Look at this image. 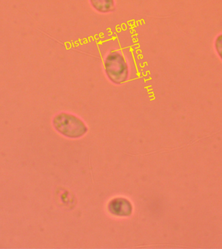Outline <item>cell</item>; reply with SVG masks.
I'll return each instance as SVG.
<instances>
[{"mask_svg": "<svg viewBox=\"0 0 222 249\" xmlns=\"http://www.w3.org/2000/svg\"><path fill=\"white\" fill-rule=\"evenodd\" d=\"M104 70L107 77L114 85L126 83L129 77V66L126 58L120 52H111L105 58Z\"/></svg>", "mask_w": 222, "mask_h": 249, "instance_id": "cell-1", "label": "cell"}, {"mask_svg": "<svg viewBox=\"0 0 222 249\" xmlns=\"http://www.w3.org/2000/svg\"><path fill=\"white\" fill-rule=\"evenodd\" d=\"M92 7L101 13H108L114 11V0H90Z\"/></svg>", "mask_w": 222, "mask_h": 249, "instance_id": "cell-4", "label": "cell"}, {"mask_svg": "<svg viewBox=\"0 0 222 249\" xmlns=\"http://www.w3.org/2000/svg\"><path fill=\"white\" fill-rule=\"evenodd\" d=\"M53 123L58 132L68 138L81 137L87 133L88 130L83 121L74 115L67 113L56 115Z\"/></svg>", "mask_w": 222, "mask_h": 249, "instance_id": "cell-2", "label": "cell"}, {"mask_svg": "<svg viewBox=\"0 0 222 249\" xmlns=\"http://www.w3.org/2000/svg\"><path fill=\"white\" fill-rule=\"evenodd\" d=\"M109 209L114 215L128 216L132 212V206L130 202L124 198H116L110 202Z\"/></svg>", "mask_w": 222, "mask_h": 249, "instance_id": "cell-3", "label": "cell"}]
</instances>
